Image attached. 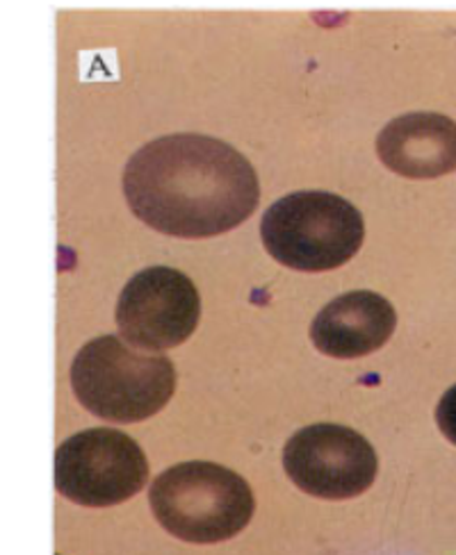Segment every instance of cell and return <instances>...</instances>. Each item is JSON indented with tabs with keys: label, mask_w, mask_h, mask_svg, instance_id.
<instances>
[{
	"label": "cell",
	"mask_w": 456,
	"mask_h": 555,
	"mask_svg": "<svg viewBox=\"0 0 456 555\" xmlns=\"http://www.w3.org/2000/svg\"><path fill=\"white\" fill-rule=\"evenodd\" d=\"M124 194L135 217L163 235L215 237L244 223L261 201L249 159L215 137L167 134L126 165Z\"/></svg>",
	"instance_id": "6da1fadb"
},
{
	"label": "cell",
	"mask_w": 456,
	"mask_h": 555,
	"mask_svg": "<svg viewBox=\"0 0 456 555\" xmlns=\"http://www.w3.org/2000/svg\"><path fill=\"white\" fill-rule=\"evenodd\" d=\"M74 395L112 424H137L163 410L176 389L167 356H149L114 335L87 341L72 364Z\"/></svg>",
	"instance_id": "7a4b0ae2"
},
{
	"label": "cell",
	"mask_w": 456,
	"mask_h": 555,
	"mask_svg": "<svg viewBox=\"0 0 456 555\" xmlns=\"http://www.w3.org/2000/svg\"><path fill=\"white\" fill-rule=\"evenodd\" d=\"M149 501L157 524L190 544L236 538L256 507L249 482L215 462H182L160 474L151 485Z\"/></svg>",
	"instance_id": "3957f363"
},
{
	"label": "cell",
	"mask_w": 456,
	"mask_h": 555,
	"mask_svg": "<svg viewBox=\"0 0 456 555\" xmlns=\"http://www.w3.org/2000/svg\"><path fill=\"white\" fill-rule=\"evenodd\" d=\"M261 235L277 262L294 271H331L356 256L365 223L347 198L296 192L267 207Z\"/></svg>",
	"instance_id": "277c9868"
},
{
	"label": "cell",
	"mask_w": 456,
	"mask_h": 555,
	"mask_svg": "<svg viewBox=\"0 0 456 555\" xmlns=\"http://www.w3.org/2000/svg\"><path fill=\"white\" fill-rule=\"evenodd\" d=\"M149 462L122 430H83L55 451V490L78 505H119L144 490Z\"/></svg>",
	"instance_id": "5b68a950"
},
{
	"label": "cell",
	"mask_w": 456,
	"mask_h": 555,
	"mask_svg": "<svg viewBox=\"0 0 456 555\" xmlns=\"http://www.w3.org/2000/svg\"><path fill=\"white\" fill-rule=\"evenodd\" d=\"M283 469L311 496L347 501L372 488L379 462L360 433L340 424H313L288 439Z\"/></svg>",
	"instance_id": "8992f818"
},
{
	"label": "cell",
	"mask_w": 456,
	"mask_h": 555,
	"mask_svg": "<svg viewBox=\"0 0 456 555\" xmlns=\"http://www.w3.org/2000/svg\"><path fill=\"white\" fill-rule=\"evenodd\" d=\"M201 300L190 278L151 267L132 275L117 304L122 337L137 349L167 351L186 341L199 323Z\"/></svg>",
	"instance_id": "52a82bcc"
},
{
	"label": "cell",
	"mask_w": 456,
	"mask_h": 555,
	"mask_svg": "<svg viewBox=\"0 0 456 555\" xmlns=\"http://www.w3.org/2000/svg\"><path fill=\"white\" fill-rule=\"evenodd\" d=\"M397 314L391 300L375 292H352L333 298L313 321L311 337L317 351L331 358H363L391 339Z\"/></svg>",
	"instance_id": "ba28073f"
},
{
	"label": "cell",
	"mask_w": 456,
	"mask_h": 555,
	"mask_svg": "<svg viewBox=\"0 0 456 555\" xmlns=\"http://www.w3.org/2000/svg\"><path fill=\"white\" fill-rule=\"evenodd\" d=\"M383 165L404 178H439L456 169V121L436 112H410L377 137Z\"/></svg>",
	"instance_id": "9c48e42d"
},
{
	"label": "cell",
	"mask_w": 456,
	"mask_h": 555,
	"mask_svg": "<svg viewBox=\"0 0 456 555\" xmlns=\"http://www.w3.org/2000/svg\"><path fill=\"white\" fill-rule=\"evenodd\" d=\"M436 424L441 433L456 447V385L449 387L443 395L436 408Z\"/></svg>",
	"instance_id": "30bf717a"
}]
</instances>
